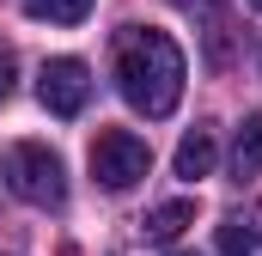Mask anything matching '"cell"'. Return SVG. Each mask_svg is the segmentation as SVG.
<instances>
[{"label": "cell", "instance_id": "obj_1", "mask_svg": "<svg viewBox=\"0 0 262 256\" xmlns=\"http://www.w3.org/2000/svg\"><path fill=\"white\" fill-rule=\"evenodd\" d=\"M183 79H189L183 49H177L165 31L128 25V31L116 37V86H122V98H128L140 116H152V122L171 116L177 98H183Z\"/></svg>", "mask_w": 262, "mask_h": 256}, {"label": "cell", "instance_id": "obj_2", "mask_svg": "<svg viewBox=\"0 0 262 256\" xmlns=\"http://www.w3.org/2000/svg\"><path fill=\"white\" fill-rule=\"evenodd\" d=\"M6 189L31 207H61L67 201V171L43 140H12L6 146Z\"/></svg>", "mask_w": 262, "mask_h": 256}, {"label": "cell", "instance_id": "obj_3", "mask_svg": "<svg viewBox=\"0 0 262 256\" xmlns=\"http://www.w3.org/2000/svg\"><path fill=\"white\" fill-rule=\"evenodd\" d=\"M146 171H152V146H146L140 134H128V128H104V134L92 140V177H98L110 195L134 189Z\"/></svg>", "mask_w": 262, "mask_h": 256}, {"label": "cell", "instance_id": "obj_4", "mask_svg": "<svg viewBox=\"0 0 262 256\" xmlns=\"http://www.w3.org/2000/svg\"><path fill=\"white\" fill-rule=\"evenodd\" d=\"M37 98H43L49 116L73 122V116L85 110V98H92V73H85V61H73V55L43 61V73H37Z\"/></svg>", "mask_w": 262, "mask_h": 256}, {"label": "cell", "instance_id": "obj_5", "mask_svg": "<svg viewBox=\"0 0 262 256\" xmlns=\"http://www.w3.org/2000/svg\"><path fill=\"white\" fill-rule=\"evenodd\" d=\"M213 159H220V140H213V128H207V122H195L183 140H177V159H171V165H177L183 183H195V177L213 171Z\"/></svg>", "mask_w": 262, "mask_h": 256}, {"label": "cell", "instance_id": "obj_6", "mask_svg": "<svg viewBox=\"0 0 262 256\" xmlns=\"http://www.w3.org/2000/svg\"><path fill=\"white\" fill-rule=\"evenodd\" d=\"M183 226H195V201H165V207H152L140 220V238L146 244H171V238H183Z\"/></svg>", "mask_w": 262, "mask_h": 256}, {"label": "cell", "instance_id": "obj_7", "mask_svg": "<svg viewBox=\"0 0 262 256\" xmlns=\"http://www.w3.org/2000/svg\"><path fill=\"white\" fill-rule=\"evenodd\" d=\"M220 256H262V214H232L220 226Z\"/></svg>", "mask_w": 262, "mask_h": 256}, {"label": "cell", "instance_id": "obj_8", "mask_svg": "<svg viewBox=\"0 0 262 256\" xmlns=\"http://www.w3.org/2000/svg\"><path fill=\"white\" fill-rule=\"evenodd\" d=\"M262 171V110L238 128V146H232V177H256Z\"/></svg>", "mask_w": 262, "mask_h": 256}, {"label": "cell", "instance_id": "obj_9", "mask_svg": "<svg viewBox=\"0 0 262 256\" xmlns=\"http://www.w3.org/2000/svg\"><path fill=\"white\" fill-rule=\"evenodd\" d=\"M31 18H49V25H79L92 12V0H25Z\"/></svg>", "mask_w": 262, "mask_h": 256}, {"label": "cell", "instance_id": "obj_10", "mask_svg": "<svg viewBox=\"0 0 262 256\" xmlns=\"http://www.w3.org/2000/svg\"><path fill=\"white\" fill-rule=\"evenodd\" d=\"M12 73H18V55L0 43V98H12Z\"/></svg>", "mask_w": 262, "mask_h": 256}, {"label": "cell", "instance_id": "obj_11", "mask_svg": "<svg viewBox=\"0 0 262 256\" xmlns=\"http://www.w3.org/2000/svg\"><path fill=\"white\" fill-rule=\"evenodd\" d=\"M171 6H177V12H195V18H220L226 0H171Z\"/></svg>", "mask_w": 262, "mask_h": 256}, {"label": "cell", "instance_id": "obj_12", "mask_svg": "<svg viewBox=\"0 0 262 256\" xmlns=\"http://www.w3.org/2000/svg\"><path fill=\"white\" fill-rule=\"evenodd\" d=\"M250 12H262V0H250Z\"/></svg>", "mask_w": 262, "mask_h": 256}]
</instances>
